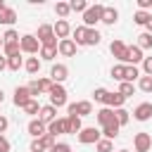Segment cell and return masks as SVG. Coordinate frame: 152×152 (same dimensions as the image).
I'll return each mask as SVG.
<instances>
[{
  "label": "cell",
  "mask_w": 152,
  "mask_h": 152,
  "mask_svg": "<svg viewBox=\"0 0 152 152\" xmlns=\"http://www.w3.org/2000/svg\"><path fill=\"white\" fill-rule=\"evenodd\" d=\"M66 76H69L66 64H55V66L50 69V78H52V83H62V81H66Z\"/></svg>",
  "instance_id": "9a60e30c"
},
{
  "label": "cell",
  "mask_w": 152,
  "mask_h": 152,
  "mask_svg": "<svg viewBox=\"0 0 152 152\" xmlns=\"http://www.w3.org/2000/svg\"><path fill=\"white\" fill-rule=\"evenodd\" d=\"M66 109H69V114H76V116H88V114H93V104H90L88 100L71 102V104H66Z\"/></svg>",
  "instance_id": "52a82bcc"
},
{
  "label": "cell",
  "mask_w": 152,
  "mask_h": 152,
  "mask_svg": "<svg viewBox=\"0 0 152 152\" xmlns=\"http://www.w3.org/2000/svg\"><path fill=\"white\" fill-rule=\"evenodd\" d=\"M38 86H40V93H50V88H52L55 83H52V78L48 76V78H38Z\"/></svg>",
  "instance_id": "ab89813d"
},
{
  "label": "cell",
  "mask_w": 152,
  "mask_h": 152,
  "mask_svg": "<svg viewBox=\"0 0 152 152\" xmlns=\"http://www.w3.org/2000/svg\"><path fill=\"white\" fill-rule=\"evenodd\" d=\"M0 48H5V40H2V36H0Z\"/></svg>",
  "instance_id": "11a10c76"
},
{
  "label": "cell",
  "mask_w": 152,
  "mask_h": 152,
  "mask_svg": "<svg viewBox=\"0 0 152 152\" xmlns=\"http://www.w3.org/2000/svg\"><path fill=\"white\" fill-rule=\"evenodd\" d=\"M133 90H135V86H133V83H128V81H124V83L119 86V93H121L124 97H133Z\"/></svg>",
  "instance_id": "d590c367"
},
{
  "label": "cell",
  "mask_w": 152,
  "mask_h": 152,
  "mask_svg": "<svg viewBox=\"0 0 152 152\" xmlns=\"http://www.w3.org/2000/svg\"><path fill=\"white\" fill-rule=\"evenodd\" d=\"M50 152H71V145L69 142H55L50 147Z\"/></svg>",
  "instance_id": "7bdbcfd3"
},
{
  "label": "cell",
  "mask_w": 152,
  "mask_h": 152,
  "mask_svg": "<svg viewBox=\"0 0 152 152\" xmlns=\"http://www.w3.org/2000/svg\"><path fill=\"white\" fill-rule=\"evenodd\" d=\"M109 50H112V55H114L119 62H124V64H126V57H128V45H124V40H112Z\"/></svg>",
  "instance_id": "8fae6325"
},
{
  "label": "cell",
  "mask_w": 152,
  "mask_h": 152,
  "mask_svg": "<svg viewBox=\"0 0 152 152\" xmlns=\"http://www.w3.org/2000/svg\"><path fill=\"white\" fill-rule=\"evenodd\" d=\"M102 14H104V5H90L86 12H83V26H88V28H93L97 21H102Z\"/></svg>",
  "instance_id": "7a4b0ae2"
},
{
  "label": "cell",
  "mask_w": 152,
  "mask_h": 152,
  "mask_svg": "<svg viewBox=\"0 0 152 152\" xmlns=\"http://www.w3.org/2000/svg\"><path fill=\"white\" fill-rule=\"evenodd\" d=\"M48 95H50V104H52V107H64V104H66V90H64L62 83H55Z\"/></svg>",
  "instance_id": "5b68a950"
},
{
  "label": "cell",
  "mask_w": 152,
  "mask_h": 152,
  "mask_svg": "<svg viewBox=\"0 0 152 152\" xmlns=\"http://www.w3.org/2000/svg\"><path fill=\"white\" fill-rule=\"evenodd\" d=\"M2 52H5V57H14V55L21 52V45H19V43H5Z\"/></svg>",
  "instance_id": "83f0119b"
},
{
  "label": "cell",
  "mask_w": 152,
  "mask_h": 152,
  "mask_svg": "<svg viewBox=\"0 0 152 152\" xmlns=\"http://www.w3.org/2000/svg\"><path fill=\"white\" fill-rule=\"evenodd\" d=\"M124 102H126V97L121 95V93H109V97H107V107H112V109H121L124 107Z\"/></svg>",
  "instance_id": "44dd1931"
},
{
  "label": "cell",
  "mask_w": 152,
  "mask_h": 152,
  "mask_svg": "<svg viewBox=\"0 0 152 152\" xmlns=\"http://www.w3.org/2000/svg\"><path fill=\"white\" fill-rule=\"evenodd\" d=\"M2 100H5V93H2V90H0V104H2Z\"/></svg>",
  "instance_id": "db71d44e"
},
{
  "label": "cell",
  "mask_w": 152,
  "mask_h": 152,
  "mask_svg": "<svg viewBox=\"0 0 152 152\" xmlns=\"http://www.w3.org/2000/svg\"><path fill=\"white\" fill-rule=\"evenodd\" d=\"M100 31L97 28H88V26H76L74 28V43L76 45H97L100 43Z\"/></svg>",
  "instance_id": "6da1fadb"
},
{
  "label": "cell",
  "mask_w": 152,
  "mask_h": 152,
  "mask_svg": "<svg viewBox=\"0 0 152 152\" xmlns=\"http://www.w3.org/2000/svg\"><path fill=\"white\" fill-rule=\"evenodd\" d=\"M66 128H69V133L78 135V133L83 131V126H81V116H76V114H69V116H66Z\"/></svg>",
  "instance_id": "ffe728a7"
},
{
  "label": "cell",
  "mask_w": 152,
  "mask_h": 152,
  "mask_svg": "<svg viewBox=\"0 0 152 152\" xmlns=\"http://www.w3.org/2000/svg\"><path fill=\"white\" fill-rule=\"evenodd\" d=\"M28 93H31V97H33V100H36V95H40V86H38V78L28 83Z\"/></svg>",
  "instance_id": "ee69618b"
},
{
  "label": "cell",
  "mask_w": 152,
  "mask_h": 152,
  "mask_svg": "<svg viewBox=\"0 0 152 152\" xmlns=\"http://www.w3.org/2000/svg\"><path fill=\"white\" fill-rule=\"evenodd\" d=\"M152 7V0H138V10H142V12H147Z\"/></svg>",
  "instance_id": "c3c4849f"
},
{
  "label": "cell",
  "mask_w": 152,
  "mask_h": 152,
  "mask_svg": "<svg viewBox=\"0 0 152 152\" xmlns=\"http://www.w3.org/2000/svg\"><path fill=\"white\" fill-rule=\"evenodd\" d=\"M133 147H135V152H150V147H152V135H150V133H135Z\"/></svg>",
  "instance_id": "9c48e42d"
},
{
  "label": "cell",
  "mask_w": 152,
  "mask_h": 152,
  "mask_svg": "<svg viewBox=\"0 0 152 152\" xmlns=\"http://www.w3.org/2000/svg\"><path fill=\"white\" fill-rule=\"evenodd\" d=\"M142 71H145V76H152V57L142 59Z\"/></svg>",
  "instance_id": "f6af8a7d"
},
{
  "label": "cell",
  "mask_w": 152,
  "mask_h": 152,
  "mask_svg": "<svg viewBox=\"0 0 152 152\" xmlns=\"http://www.w3.org/2000/svg\"><path fill=\"white\" fill-rule=\"evenodd\" d=\"M147 33H152V17H150V24H147Z\"/></svg>",
  "instance_id": "816d5d0a"
},
{
  "label": "cell",
  "mask_w": 152,
  "mask_h": 152,
  "mask_svg": "<svg viewBox=\"0 0 152 152\" xmlns=\"http://www.w3.org/2000/svg\"><path fill=\"white\" fill-rule=\"evenodd\" d=\"M133 119H138V121L152 119V102H140V104L133 109Z\"/></svg>",
  "instance_id": "7c38bea8"
},
{
  "label": "cell",
  "mask_w": 152,
  "mask_h": 152,
  "mask_svg": "<svg viewBox=\"0 0 152 152\" xmlns=\"http://www.w3.org/2000/svg\"><path fill=\"white\" fill-rule=\"evenodd\" d=\"M12 150V145H10V140L5 138V135H0V152H10Z\"/></svg>",
  "instance_id": "bcb514c9"
},
{
  "label": "cell",
  "mask_w": 152,
  "mask_h": 152,
  "mask_svg": "<svg viewBox=\"0 0 152 152\" xmlns=\"http://www.w3.org/2000/svg\"><path fill=\"white\" fill-rule=\"evenodd\" d=\"M109 74H112V78H116V81L124 83V81H126V64H114Z\"/></svg>",
  "instance_id": "484cf974"
},
{
  "label": "cell",
  "mask_w": 152,
  "mask_h": 152,
  "mask_svg": "<svg viewBox=\"0 0 152 152\" xmlns=\"http://www.w3.org/2000/svg\"><path fill=\"white\" fill-rule=\"evenodd\" d=\"M150 17H152V12H142V10H138V12L133 14V21H135L138 26H147V24H150Z\"/></svg>",
  "instance_id": "cb8c5ba5"
},
{
  "label": "cell",
  "mask_w": 152,
  "mask_h": 152,
  "mask_svg": "<svg viewBox=\"0 0 152 152\" xmlns=\"http://www.w3.org/2000/svg\"><path fill=\"white\" fill-rule=\"evenodd\" d=\"M69 7H71V12H86L90 5H88L86 0H71V2H69Z\"/></svg>",
  "instance_id": "e575fe53"
},
{
  "label": "cell",
  "mask_w": 152,
  "mask_h": 152,
  "mask_svg": "<svg viewBox=\"0 0 152 152\" xmlns=\"http://www.w3.org/2000/svg\"><path fill=\"white\" fill-rule=\"evenodd\" d=\"M40 57H43V59H48V62H50V59H55V57H57V48L43 45V48H40Z\"/></svg>",
  "instance_id": "d6a6232c"
},
{
  "label": "cell",
  "mask_w": 152,
  "mask_h": 152,
  "mask_svg": "<svg viewBox=\"0 0 152 152\" xmlns=\"http://www.w3.org/2000/svg\"><path fill=\"white\" fill-rule=\"evenodd\" d=\"M95 147H97V152H114V142L107 140V138H100Z\"/></svg>",
  "instance_id": "4dcf8cb0"
},
{
  "label": "cell",
  "mask_w": 152,
  "mask_h": 152,
  "mask_svg": "<svg viewBox=\"0 0 152 152\" xmlns=\"http://www.w3.org/2000/svg\"><path fill=\"white\" fill-rule=\"evenodd\" d=\"M135 78H140V71H138V66H133V64H126V81H128V83H133Z\"/></svg>",
  "instance_id": "836d02e7"
},
{
  "label": "cell",
  "mask_w": 152,
  "mask_h": 152,
  "mask_svg": "<svg viewBox=\"0 0 152 152\" xmlns=\"http://www.w3.org/2000/svg\"><path fill=\"white\" fill-rule=\"evenodd\" d=\"M93 97L97 100V102H107V97H109V90H104V88H95V93H93Z\"/></svg>",
  "instance_id": "f35d334b"
},
{
  "label": "cell",
  "mask_w": 152,
  "mask_h": 152,
  "mask_svg": "<svg viewBox=\"0 0 152 152\" xmlns=\"http://www.w3.org/2000/svg\"><path fill=\"white\" fill-rule=\"evenodd\" d=\"M12 100H14V104H17V107H21V109H24V107L33 100V97H31V93H28V86H17V88H14V97H12Z\"/></svg>",
  "instance_id": "8992f818"
},
{
  "label": "cell",
  "mask_w": 152,
  "mask_h": 152,
  "mask_svg": "<svg viewBox=\"0 0 152 152\" xmlns=\"http://www.w3.org/2000/svg\"><path fill=\"white\" fill-rule=\"evenodd\" d=\"M2 69H7V57L0 55V71H2Z\"/></svg>",
  "instance_id": "f907efd6"
},
{
  "label": "cell",
  "mask_w": 152,
  "mask_h": 152,
  "mask_svg": "<svg viewBox=\"0 0 152 152\" xmlns=\"http://www.w3.org/2000/svg\"><path fill=\"white\" fill-rule=\"evenodd\" d=\"M57 52H59L62 57H74V55H76V43H74V38H64V40H59Z\"/></svg>",
  "instance_id": "4fadbf2b"
},
{
  "label": "cell",
  "mask_w": 152,
  "mask_h": 152,
  "mask_svg": "<svg viewBox=\"0 0 152 152\" xmlns=\"http://www.w3.org/2000/svg\"><path fill=\"white\" fill-rule=\"evenodd\" d=\"M5 7H7V5H5V2H2V0H0V12H2V10H5Z\"/></svg>",
  "instance_id": "f5cc1de1"
},
{
  "label": "cell",
  "mask_w": 152,
  "mask_h": 152,
  "mask_svg": "<svg viewBox=\"0 0 152 152\" xmlns=\"http://www.w3.org/2000/svg\"><path fill=\"white\" fill-rule=\"evenodd\" d=\"M36 38L40 40V45H50V48H57V45H59L57 36H55V28H52L50 24H40V26H38Z\"/></svg>",
  "instance_id": "3957f363"
},
{
  "label": "cell",
  "mask_w": 152,
  "mask_h": 152,
  "mask_svg": "<svg viewBox=\"0 0 152 152\" xmlns=\"http://www.w3.org/2000/svg\"><path fill=\"white\" fill-rule=\"evenodd\" d=\"M7 126H10V119H7V116H2V114H0V135H2V133H5V131H7Z\"/></svg>",
  "instance_id": "681fc988"
},
{
  "label": "cell",
  "mask_w": 152,
  "mask_h": 152,
  "mask_svg": "<svg viewBox=\"0 0 152 152\" xmlns=\"http://www.w3.org/2000/svg\"><path fill=\"white\" fill-rule=\"evenodd\" d=\"M24 112H26V114H40V104H38V100H31V102L24 107Z\"/></svg>",
  "instance_id": "60d3db41"
},
{
  "label": "cell",
  "mask_w": 152,
  "mask_h": 152,
  "mask_svg": "<svg viewBox=\"0 0 152 152\" xmlns=\"http://www.w3.org/2000/svg\"><path fill=\"white\" fill-rule=\"evenodd\" d=\"M55 12H57V14L64 19V17L71 12V7H69V2H57V5H55Z\"/></svg>",
  "instance_id": "8d00e7d4"
},
{
  "label": "cell",
  "mask_w": 152,
  "mask_h": 152,
  "mask_svg": "<svg viewBox=\"0 0 152 152\" xmlns=\"http://www.w3.org/2000/svg\"><path fill=\"white\" fill-rule=\"evenodd\" d=\"M19 45H21V52H28V55H36L43 45H40V40L33 36V33H24L21 38H19Z\"/></svg>",
  "instance_id": "277c9868"
},
{
  "label": "cell",
  "mask_w": 152,
  "mask_h": 152,
  "mask_svg": "<svg viewBox=\"0 0 152 152\" xmlns=\"http://www.w3.org/2000/svg\"><path fill=\"white\" fill-rule=\"evenodd\" d=\"M119 152H131V150H119Z\"/></svg>",
  "instance_id": "9f6ffc18"
},
{
  "label": "cell",
  "mask_w": 152,
  "mask_h": 152,
  "mask_svg": "<svg viewBox=\"0 0 152 152\" xmlns=\"http://www.w3.org/2000/svg\"><path fill=\"white\" fill-rule=\"evenodd\" d=\"M26 131H28L33 138H43V135L48 133V126H45L40 119H31V121H28V126H26Z\"/></svg>",
  "instance_id": "5bb4252c"
},
{
  "label": "cell",
  "mask_w": 152,
  "mask_h": 152,
  "mask_svg": "<svg viewBox=\"0 0 152 152\" xmlns=\"http://www.w3.org/2000/svg\"><path fill=\"white\" fill-rule=\"evenodd\" d=\"M40 140H43V142H45V147H48V150H50V147H52V145H55V135H50V133H45V135H43V138H40Z\"/></svg>",
  "instance_id": "7dc6e473"
},
{
  "label": "cell",
  "mask_w": 152,
  "mask_h": 152,
  "mask_svg": "<svg viewBox=\"0 0 152 152\" xmlns=\"http://www.w3.org/2000/svg\"><path fill=\"white\" fill-rule=\"evenodd\" d=\"M114 114H116V121H119V126H126V124L131 121V112H126L124 107H121V109H114Z\"/></svg>",
  "instance_id": "f546056e"
},
{
  "label": "cell",
  "mask_w": 152,
  "mask_h": 152,
  "mask_svg": "<svg viewBox=\"0 0 152 152\" xmlns=\"http://www.w3.org/2000/svg\"><path fill=\"white\" fill-rule=\"evenodd\" d=\"M24 69H26L28 74H38V71H40V59H38V57H28V59L24 62Z\"/></svg>",
  "instance_id": "d4e9b609"
},
{
  "label": "cell",
  "mask_w": 152,
  "mask_h": 152,
  "mask_svg": "<svg viewBox=\"0 0 152 152\" xmlns=\"http://www.w3.org/2000/svg\"><path fill=\"white\" fill-rule=\"evenodd\" d=\"M52 28H55V36H57L59 40L69 38V33H71V26H69V21H66V19H57V24H55Z\"/></svg>",
  "instance_id": "ac0fdd59"
},
{
  "label": "cell",
  "mask_w": 152,
  "mask_h": 152,
  "mask_svg": "<svg viewBox=\"0 0 152 152\" xmlns=\"http://www.w3.org/2000/svg\"><path fill=\"white\" fill-rule=\"evenodd\" d=\"M38 119L48 126V124H52L55 119H57V107H52V104H45V107H40V114H38Z\"/></svg>",
  "instance_id": "e0dca14e"
},
{
  "label": "cell",
  "mask_w": 152,
  "mask_h": 152,
  "mask_svg": "<svg viewBox=\"0 0 152 152\" xmlns=\"http://www.w3.org/2000/svg\"><path fill=\"white\" fill-rule=\"evenodd\" d=\"M138 88L142 93H152V76H140L138 78Z\"/></svg>",
  "instance_id": "1f68e13d"
},
{
  "label": "cell",
  "mask_w": 152,
  "mask_h": 152,
  "mask_svg": "<svg viewBox=\"0 0 152 152\" xmlns=\"http://www.w3.org/2000/svg\"><path fill=\"white\" fill-rule=\"evenodd\" d=\"M14 21H17V12H14L12 7H5V10L0 12V24H7V26H10V24H14Z\"/></svg>",
  "instance_id": "603a6c76"
},
{
  "label": "cell",
  "mask_w": 152,
  "mask_h": 152,
  "mask_svg": "<svg viewBox=\"0 0 152 152\" xmlns=\"http://www.w3.org/2000/svg\"><path fill=\"white\" fill-rule=\"evenodd\" d=\"M116 19H119V10H116V7H107V5H104V14H102V21L112 26V24H116Z\"/></svg>",
  "instance_id": "7402d4cb"
},
{
  "label": "cell",
  "mask_w": 152,
  "mask_h": 152,
  "mask_svg": "<svg viewBox=\"0 0 152 152\" xmlns=\"http://www.w3.org/2000/svg\"><path fill=\"white\" fill-rule=\"evenodd\" d=\"M2 40H5V43H19V33H17L14 28H7L5 36H2Z\"/></svg>",
  "instance_id": "74e56055"
},
{
  "label": "cell",
  "mask_w": 152,
  "mask_h": 152,
  "mask_svg": "<svg viewBox=\"0 0 152 152\" xmlns=\"http://www.w3.org/2000/svg\"><path fill=\"white\" fill-rule=\"evenodd\" d=\"M97 140H100V131L95 126H88V128H83L78 133V142H83V145H90V142L97 145Z\"/></svg>",
  "instance_id": "30bf717a"
},
{
  "label": "cell",
  "mask_w": 152,
  "mask_h": 152,
  "mask_svg": "<svg viewBox=\"0 0 152 152\" xmlns=\"http://www.w3.org/2000/svg\"><path fill=\"white\" fill-rule=\"evenodd\" d=\"M48 133L50 135H62V133H69V128H66V116L64 119H55L52 124H48Z\"/></svg>",
  "instance_id": "2e32d148"
},
{
  "label": "cell",
  "mask_w": 152,
  "mask_h": 152,
  "mask_svg": "<svg viewBox=\"0 0 152 152\" xmlns=\"http://www.w3.org/2000/svg\"><path fill=\"white\" fill-rule=\"evenodd\" d=\"M31 152H45L48 147H45V142L40 140V138H33V142H31V147H28Z\"/></svg>",
  "instance_id": "b9f144b4"
},
{
  "label": "cell",
  "mask_w": 152,
  "mask_h": 152,
  "mask_svg": "<svg viewBox=\"0 0 152 152\" xmlns=\"http://www.w3.org/2000/svg\"><path fill=\"white\" fill-rule=\"evenodd\" d=\"M138 48H140V50H150V48H152V33L142 31V33L138 36Z\"/></svg>",
  "instance_id": "4316f807"
},
{
  "label": "cell",
  "mask_w": 152,
  "mask_h": 152,
  "mask_svg": "<svg viewBox=\"0 0 152 152\" xmlns=\"http://www.w3.org/2000/svg\"><path fill=\"white\" fill-rule=\"evenodd\" d=\"M21 66H24V59H21V55L7 57V69H12V71H19Z\"/></svg>",
  "instance_id": "f1b7e54d"
},
{
  "label": "cell",
  "mask_w": 152,
  "mask_h": 152,
  "mask_svg": "<svg viewBox=\"0 0 152 152\" xmlns=\"http://www.w3.org/2000/svg\"><path fill=\"white\" fill-rule=\"evenodd\" d=\"M97 121H100V126H102V128L119 124V121H116V114H114V109H112V107H102V109L97 112Z\"/></svg>",
  "instance_id": "ba28073f"
},
{
  "label": "cell",
  "mask_w": 152,
  "mask_h": 152,
  "mask_svg": "<svg viewBox=\"0 0 152 152\" xmlns=\"http://www.w3.org/2000/svg\"><path fill=\"white\" fill-rule=\"evenodd\" d=\"M142 59H145V57H142V50H140L138 45H131V48H128L126 64H133V66H135V64H138V62H142Z\"/></svg>",
  "instance_id": "d6986e66"
}]
</instances>
